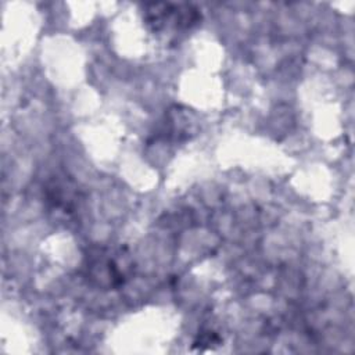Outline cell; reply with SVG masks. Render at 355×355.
I'll return each instance as SVG.
<instances>
[{"label": "cell", "mask_w": 355, "mask_h": 355, "mask_svg": "<svg viewBox=\"0 0 355 355\" xmlns=\"http://www.w3.org/2000/svg\"><path fill=\"white\" fill-rule=\"evenodd\" d=\"M86 279L104 290L118 288L125 284L132 272L129 255L122 248L100 245L85 255Z\"/></svg>", "instance_id": "1"}, {"label": "cell", "mask_w": 355, "mask_h": 355, "mask_svg": "<svg viewBox=\"0 0 355 355\" xmlns=\"http://www.w3.org/2000/svg\"><path fill=\"white\" fill-rule=\"evenodd\" d=\"M46 202L50 211L69 216L79 208V190L73 180L67 176L53 178L44 189Z\"/></svg>", "instance_id": "3"}, {"label": "cell", "mask_w": 355, "mask_h": 355, "mask_svg": "<svg viewBox=\"0 0 355 355\" xmlns=\"http://www.w3.org/2000/svg\"><path fill=\"white\" fill-rule=\"evenodd\" d=\"M198 8L191 4L157 3L146 6L144 19L154 32L189 29L200 21Z\"/></svg>", "instance_id": "2"}]
</instances>
